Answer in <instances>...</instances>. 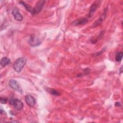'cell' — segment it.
Segmentation results:
<instances>
[{
  "label": "cell",
  "instance_id": "6da1fadb",
  "mask_svg": "<svg viewBox=\"0 0 123 123\" xmlns=\"http://www.w3.org/2000/svg\"><path fill=\"white\" fill-rule=\"evenodd\" d=\"M26 59L25 57H20L15 60L13 64V68L16 72H20L23 69L26 62Z\"/></svg>",
  "mask_w": 123,
  "mask_h": 123
},
{
  "label": "cell",
  "instance_id": "7a4b0ae2",
  "mask_svg": "<svg viewBox=\"0 0 123 123\" xmlns=\"http://www.w3.org/2000/svg\"><path fill=\"white\" fill-rule=\"evenodd\" d=\"M28 42L31 47H37L41 44V41L37 36L32 35L29 38Z\"/></svg>",
  "mask_w": 123,
  "mask_h": 123
},
{
  "label": "cell",
  "instance_id": "3957f363",
  "mask_svg": "<svg viewBox=\"0 0 123 123\" xmlns=\"http://www.w3.org/2000/svg\"><path fill=\"white\" fill-rule=\"evenodd\" d=\"M9 103L11 105H12L15 109L18 111L22 110L24 106L23 103L20 100L17 98H11L9 100Z\"/></svg>",
  "mask_w": 123,
  "mask_h": 123
},
{
  "label": "cell",
  "instance_id": "277c9868",
  "mask_svg": "<svg viewBox=\"0 0 123 123\" xmlns=\"http://www.w3.org/2000/svg\"><path fill=\"white\" fill-rule=\"evenodd\" d=\"M107 11H108V8H106L104 10L103 12L102 13V14L100 15V16L94 22V23L93 24V25H92V27H97V26L100 25L102 23V22L105 20V19L106 17Z\"/></svg>",
  "mask_w": 123,
  "mask_h": 123
},
{
  "label": "cell",
  "instance_id": "5b68a950",
  "mask_svg": "<svg viewBox=\"0 0 123 123\" xmlns=\"http://www.w3.org/2000/svg\"><path fill=\"white\" fill-rule=\"evenodd\" d=\"M8 84L10 87L12 89H14V90H16L20 93L22 92V88L19 83L16 80L14 79H11L9 81Z\"/></svg>",
  "mask_w": 123,
  "mask_h": 123
},
{
  "label": "cell",
  "instance_id": "8992f818",
  "mask_svg": "<svg viewBox=\"0 0 123 123\" xmlns=\"http://www.w3.org/2000/svg\"><path fill=\"white\" fill-rule=\"evenodd\" d=\"M45 2V0H38L36 2L35 7L33 8L34 14L37 13L41 11L42 9L43 8Z\"/></svg>",
  "mask_w": 123,
  "mask_h": 123
},
{
  "label": "cell",
  "instance_id": "52a82bcc",
  "mask_svg": "<svg viewBox=\"0 0 123 123\" xmlns=\"http://www.w3.org/2000/svg\"><path fill=\"white\" fill-rule=\"evenodd\" d=\"M12 14L15 20L18 21H21L23 19L22 14L20 13L19 10L17 7H14L12 11Z\"/></svg>",
  "mask_w": 123,
  "mask_h": 123
},
{
  "label": "cell",
  "instance_id": "ba28073f",
  "mask_svg": "<svg viewBox=\"0 0 123 123\" xmlns=\"http://www.w3.org/2000/svg\"><path fill=\"white\" fill-rule=\"evenodd\" d=\"M99 1H96L91 5L90 8L89 12L87 15V17L88 18H91L93 16V15L94 14V13H95V11L97 9L98 4H99Z\"/></svg>",
  "mask_w": 123,
  "mask_h": 123
},
{
  "label": "cell",
  "instance_id": "9c48e42d",
  "mask_svg": "<svg viewBox=\"0 0 123 123\" xmlns=\"http://www.w3.org/2000/svg\"><path fill=\"white\" fill-rule=\"evenodd\" d=\"M25 101L26 103L30 107H33L36 102L34 98L30 95H27L25 96Z\"/></svg>",
  "mask_w": 123,
  "mask_h": 123
},
{
  "label": "cell",
  "instance_id": "30bf717a",
  "mask_svg": "<svg viewBox=\"0 0 123 123\" xmlns=\"http://www.w3.org/2000/svg\"><path fill=\"white\" fill-rule=\"evenodd\" d=\"M88 22V19L86 18H80L77 19H76L73 22L72 24L74 25H83L86 24Z\"/></svg>",
  "mask_w": 123,
  "mask_h": 123
},
{
  "label": "cell",
  "instance_id": "8fae6325",
  "mask_svg": "<svg viewBox=\"0 0 123 123\" xmlns=\"http://www.w3.org/2000/svg\"><path fill=\"white\" fill-rule=\"evenodd\" d=\"M19 2L21 5H22L25 8V9L27 11H28L29 12L31 13L32 14H34V11H33V7H32L31 6L29 5L28 4L26 3L25 2H24L23 1H20Z\"/></svg>",
  "mask_w": 123,
  "mask_h": 123
},
{
  "label": "cell",
  "instance_id": "7c38bea8",
  "mask_svg": "<svg viewBox=\"0 0 123 123\" xmlns=\"http://www.w3.org/2000/svg\"><path fill=\"white\" fill-rule=\"evenodd\" d=\"M11 62V60L9 58L4 57L3 58H2L1 59L0 61V65L2 67H5L7 65L9 64Z\"/></svg>",
  "mask_w": 123,
  "mask_h": 123
},
{
  "label": "cell",
  "instance_id": "4fadbf2b",
  "mask_svg": "<svg viewBox=\"0 0 123 123\" xmlns=\"http://www.w3.org/2000/svg\"><path fill=\"white\" fill-rule=\"evenodd\" d=\"M47 91L51 95L55 96H59L60 95V93L57 90L51 88H47Z\"/></svg>",
  "mask_w": 123,
  "mask_h": 123
},
{
  "label": "cell",
  "instance_id": "5bb4252c",
  "mask_svg": "<svg viewBox=\"0 0 123 123\" xmlns=\"http://www.w3.org/2000/svg\"><path fill=\"white\" fill-rule=\"evenodd\" d=\"M104 31H101V32L100 33V34H99V35H98V36L96 38H94V39H92V40L90 39L91 42L92 43H93V44H95V43H96L98 42V40L100 39L103 37V35H104Z\"/></svg>",
  "mask_w": 123,
  "mask_h": 123
},
{
  "label": "cell",
  "instance_id": "9a60e30c",
  "mask_svg": "<svg viewBox=\"0 0 123 123\" xmlns=\"http://www.w3.org/2000/svg\"><path fill=\"white\" fill-rule=\"evenodd\" d=\"M123 56V54L122 52H119V51L117 52L116 53L115 58L116 62H121V61L122 60Z\"/></svg>",
  "mask_w": 123,
  "mask_h": 123
},
{
  "label": "cell",
  "instance_id": "2e32d148",
  "mask_svg": "<svg viewBox=\"0 0 123 123\" xmlns=\"http://www.w3.org/2000/svg\"><path fill=\"white\" fill-rule=\"evenodd\" d=\"M106 48V47L103 48L100 51H98V52H97V53H94L93 55H94V56H98L100 55V54H101L105 50Z\"/></svg>",
  "mask_w": 123,
  "mask_h": 123
},
{
  "label": "cell",
  "instance_id": "e0dca14e",
  "mask_svg": "<svg viewBox=\"0 0 123 123\" xmlns=\"http://www.w3.org/2000/svg\"><path fill=\"white\" fill-rule=\"evenodd\" d=\"M8 101V98H3V97H0V102L1 104H6L7 102Z\"/></svg>",
  "mask_w": 123,
  "mask_h": 123
},
{
  "label": "cell",
  "instance_id": "ac0fdd59",
  "mask_svg": "<svg viewBox=\"0 0 123 123\" xmlns=\"http://www.w3.org/2000/svg\"><path fill=\"white\" fill-rule=\"evenodd\" d=\"M115 105L116 106H117V107H121V104L120 102H116L115 103Z\"/></svg>",
  "mask_w": 123,
  "mask_h": 123
},
{
  "label": "cell",
  "instance_id": "d6986e66",
  "mask_svg": "<svg viewBox=\"0 0 123 123\" xmlns=\"http://www.w3.org/2000/svg\"><path fill=\"white\" fill-rule=\"evenodd\" d=\"M122 68H123V66H121V68H120V73H122Z\"/></svg>",
  "mask_w": 123,
  "mask_h": 123
},
{
  "label": "cell",
  "instance_id": "ffe728a7",
  "mask_svg": "<svg viewBox=\"0 0 123 123\" xmlns=\"http://www.w3.org/2000/svg\"><path fill=\"white\" fill-rule=\"evenodd\" d=\"M12 122H17V121H12Z\"/></svg>",
  "mask_w": 123,
  "mask_h": 123
}]
</instances>
